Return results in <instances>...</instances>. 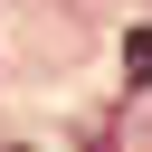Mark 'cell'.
Wrapping results in <instances>:
<instances>
[{
    "mask_svg": "<svg viewBox=\"0 0 152 152\" xmlns=\"http://www.w3.org/2000/svg\"><path fill=\"white\" fill-rule=\"evenodd\" d=\"M124 76H133V86H152V28H133V38H124Z\"/></svg>",
    "mask_w": 152,
    "mask_h": 152,
    "instance_id": "cell-1",
    "label": "cell"
}]
</instances>
